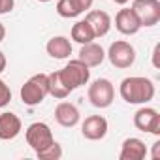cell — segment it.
I'll use <instances>...</instances> for the list:
<instances>
[{
  "mask_svg": "<svg viewBox=\"0 0 160 160\" xmlns=\"http://www.w3.org/2000/svg\"><path fill=\"white\" fill-rule=\"evenodd\" d=\"M119 94L121 98L126 102V104H132V106H143V104H149L154 94H156V89H154V83L151 81L149 77H143V75H130V77H124L121 85H119Z\"/></svg>",
  "mask_w": 160,
  "mask_h": 160,
  "instance_id": "cell-1",
  "label": "cell"
},
{
  "mask_svg": "<svg viewBox=\"0 0 160 160\" xmlns=\"http://www.w3.org/2000/svg\"><path fill=\"white\" fill-rule=\"evenodd\" d=\"M19 96L25 106H40L49 96V85H47V73H34L23 83Z\"/></svg>",
  "mask_w": 160,
  "mask_h": 160,
  "instance_id": "cell-2",
  "label": "cell"
},
{
  "mask_svg": "<svg viewBox=\"0 0 160 160\" xmlns=\"http://www.w3.org/2000/svg\"><path fill=\"white\" fill-rule=\"evenodd\" d=\"M58 75L62 79V83L66 85V89L72 92L79 87H83L91 81V68L79 58L70 60L62 70H58Z\"/></svg>",
  "mask_w": 160,
  "mask_h": 160,
  "instance_id": "cell-3",
  "label": "cell"
},
{
  "mask_svg": "<svg viewBox=\"0 0 160 160\" xmlns=\"http://www.w3.org/2000/svg\"><path fill=\"white\" fill-rule=\"evenodd\" d=\"M87 96H89V102L98 108V109H106L113 104L115 100V87L109 79L106 77H100V79H94V81L89 85V91H87Z\"/></svg>",
  "mask_w": 160,
  "mask_h": 160,
  "instance_id": "cell-4",
  "label": "cell"
},
{
  "mask_svg": "<svg viewBox=\"0 0 160 160\" xmlns=\"http://www.w3.org/2000/svg\"><path fill=\"white\" fill-rule=\"evenodd\" d=\"M106 57L109 58V62H111L115 68L126 70V68H130V66L136 62V49H134V45H132L130 42H126V40H117V42H113V43L109 45Z\"/></svg>",
  "mask_w": 160,
  "mask_h": 160,
  "instance_id": "cell-5",
  "label": "cell"
},
{
  "mask_svg": "<svg viewBox=\"0 0 160 160\" xmlns=\"http://www.w3.org/2000/svg\"><path fill=\"white\" fill-rule=\"evenodd\" d=\"M25 138H27V143L30 145V149H32L34 152H40V151L47 149V147L55 141L51 126H49L47 122H42V121L32 122V124L25 130Z\"/></svg>",
  "mask_w": 160,
  "mask_h": 160,
  "instance_id": "cell-6",
  "label": "cell"
},
{
  "mask_svg": "<svg viewBox=\"0 0 160 160\" xmlns=\"http://www.w3.org/2000/svg\"><path fill=\"white\" fill-rule=\"evenodd\" d=\"M139 19V25L149 28L160 21V0H134L130 6Z\"/></svg>",
  "mask_w": 160,
  "mask_h": 160,
  "instance_id": "cell-7",
  "label": "cell"
},
{
  "mask_svg": "<svg viewBox=\"0 0 160 160\" xmlns=\"http://www.w3.org/2000/svg\"><path fill=\"white\" fill-rule=\"evenodd\" d=\"M134 126L141 132L158 136L160 134V115L154 108H149L143 104V108H139L134 113Z\"/></svg>",
  "mask_w": 160,
  "mask_h": 160,
  "instance_id": "cell-8",
  "label": "cell"
},
{
  "mask_svg": "<svg viewBox=\"0 0 160 160\" xmlns=\"http://www.w3.org/2000/svg\"><path fill=\"white\" fill-rule=\"evenodd\" d=\"M108 130H109V124H108V119L102 117V115H89L83 124H81V134L85 139H91V141H100L108 136Z\"/></svg>",
  "mask_w": 160,
  "mask_h": 160,
  "instance_id": "cell-9",
  "label": "cell"
},
{
  "mask_svg": "<svg viewBox=\"0 0 160 160\" xmlns=\"http://www.w3.org/2000/svg\"><path fill=\"white\" fill-rule=\"evenodd\" d=\"M115 28L124 34V36H134L141 30V25H139V19L136 17L134 10L132 8H122L117 12L115 15Z\"/></svg>",
  "mask_w": 160,
  "mask_h": 160,
  "instance_id": "cell-10",
  "label": "cell"
},
{
  "mask_svg": "<svg viewBox=\"0 0 160 160\" xmlns=\"http://www.w3.org/2000/svg\"><path fill=\"white\" fill-rule=\"evenodd\" d=\"M21 130H23V122L15 113L12 111L0 113V139L2 141L15 139L21 134Z\"/></svg>",
  "mask_w": 160,
  "mask_h": 160,
  "instance_id": "cell-11",
  "label": "cell"
},
{
  "mask_svg": "<svg viewBox=\"0 0 160 160\" xmlns=\"http://www.w3.org/2000/svg\"><path fill=\"white\" fill-rule=\"evenodd\" d=\"M55 121L64 126V128H73L79 121H81V113H79L77 106L72 102H60L55 108Z\"/></svg>",
  "mask_w": 160,
  "mask_h": 160,
  "instance_id": "cell-12",
  "label": "cell"
},
{
  "mask_svg": "<svg viewBox=\"0 0 160 160\" xmlns=\"http://www.w3.org/2000/svg\"><path fill=\"white\" fill-rule=\"evenodd\" d=\"M85 19L91 25V28H92V32H94L96 38H104L111 30V17L104 10H89L87 15H85Z\"/></svg>",
  "mask_w": 160,
  "mask_h": 160,
  "instance_id": "cell-13",
  "label": "cell"
},
{
  "mask_svg": "<svg viewBox=\"0 0 160 160\" xmlns=\"http://www.w3.org/2000/svg\"><path fill=\"white\" fill-rule=\"evenodd\" d=\"M147 156V145L139 138H126L121 145V160H143Z\"/></svg>",
  "mask_w": 160,
  "mask_h": 160,
  "instance_id": "cell-14",
  "label": "cell"
},
{
  "mask_svg": "<svg viewBox=\"0 0 160 160\" xmlns=\"http://www.w3.org/2000/svg\"><path fill=\"white\" fill-rule=\"evenodd\" d=\"M79 60H83L89 68H96L100 66L104 60H106V51L100 43H94V42H89V43H83L81 49H79Z\"/></svg>",
  "mask_w": 160,
  "mask_h": 160,
  "instance_id": "cell-15",
  "label": "cell"
},
{
  "mask_svg": "<svg viewBox=\"0 0 160 160\" xmlns=\"http://www.w3.org/2000/svg\"><path fill=\"white\" fill-rule=\"evenodd\" d=\"M45 51L51 58H57V60H64L72 55V42L66 38V36H53L47 45H45Z\"/></svg>",
  "mask_w": 160,
  "mask_h": 160,
  "instance_id": "cell-16",
  "label": "cell"
},
{
  "mask_svg": "<svg viewBox=\"0 0 160 160\" xmlns=\"http://www.w3.org/2000/svg\"><path fill=\"white\" fill-rule=\"evenodd\" d=\"M72 40L77 42L79 45H83V43H89V42H94L96 36L91 28V25L87 23V19H81V21H77L73 27H72V32H70Z\"/></svg>",
  "mask_w": 160,
  "mask_h": 160,
  "instance_id": "cell-17",
  "label": "cell"
},
{
  "mask_svg": "<svg viewBox=\"0 0 160 160\" xmlns=\"http://www.w3.org/2000/svg\"><path fill=\"white\" fill-rule=\"evenodd\" d=\"M47 85H49V94L53 98H57V100H64L70 94V91L66 89V85L62 83V79L58 75V70L47 73Z\"/></svg>",
  "mask_w": 160,
  "mask_h": 160,
  "instance_id": "cell-18",
  "label": "cell"
},
{
  "mask_svg": "<svg viewBox=\"0 0 160 160\" xmlns=\"http://www.w3.org/2000/svg\"><path fill=\"white\" fill-rule=\"evenodd\" d=\"M55 10L62 19H75V17L81 15V12H79V8L75 6L73 0H58Z\"/></svg>",
  "mask_w": 160,
  "mask_h": 160,
  "instance_id": "cell-19",
  "label": "cell"
},
{
  "mask_svg": "<svg viewBox=\"0 0 160 160\" xmlns=\"http://www.w3.org/2000/svg\"><path fill=\"white\" fill-rule=\"evenodd\" d=\"M36 156H38L40 160H60V158H62V145L57 143V141H53L47 149L36 152Z\"/></svg>",
  "mask_w": 160,
  "mask_h": 160,
  "instance_id": "cell-20",
  "label": "cell"
},
{
  "mask_svg": "<svg viewBox=\"0 0 160 160\" xmlns=\"http://www.w3.org/2000/svg\"><path fill=\"white\" fill-rule=\"evenodd\" d=\"M10 102H12V89L4 79H0V108H6Z\"/></svg>",
  "mask_w": 160,
  "mask_h": 160,
  "instance_id": "cell-21",
  "label": "cell"
},
{
  "mask_svg": "<svg viewBox=\"0 0 160 160\" xmlns=\"http://www.w3.org/2000/svg\"><path fill=\"white\" fill-rule=\"evenodd\" d=\"M13 8H15V0H0V15L13 12Z\"/></svg>",
  "mask_w": 160,
  "mask_h": 160,
  "instance_id": "cell-22",
  "label": "cell"
},
{
  "mask_svg": "<svg viewBox=\"0 0 160 160\" xmlns=\"http://www.w3.org/2000/svg\"><path fill=\"white\" fill-rule=\"evenodd\" d=\"M73 2H75V6L79 8V12H81V13H85V12H89V10L92 8L94 0H73Z\"/></svg>",
  "mask_w": 160,
  "mask_h": 160,
  "instance_id": "cell-23",
  "label": "cell"
},
{
  "mask_svg": "<svg viewBox=\"0 0 160 160\" xmlns=\"http://www.w3.org/2000/svg\"><path fill=\"white\" fill-rule=\"evenodd\" d=\"M158 53H160V43H156V45H154V51H152V66H154V68H160Z\"/></svg>",
  "mask_w": 160,
  "mask_h": 160,
  "instance_id": "cell-24",
  "label": "cell"
},
{
  "mask_svg": "<svg viewBox=\"0 0 160 160\" xmlns=\"http://www.w3.org/2000/svg\"><path fill=\"white\" fill-rule=\"evenodd\" d=\"M158 156H160V141H156V143L152 145V154H151V158H152V160H158Z\"/></svg>",
  "mask_w": 160,
  "mask_h": 160,
  "instance_id": "cell-25",
  "label": "cell"
},
{
  "mask_svg": "<svg viewBox=\"0 0 160 160\" xmlns=\"http://www.w3.org/2000/svg\"><path fill=\"white\" fill-rule=\"evenodd\" d=\"M6 64H8V60H6V55L0 51V73H2L4 70H6Z\"/></svg>",
  "mask_w": 160,
  "mask_h": 160,
  "instance_id": "cell-26",
  "label": "cell"
},
{
  "mask_svg": "<svg viewBox=\"0 0 160 160\" xmlns=\"http://www.w3.org/2000/svg\"><path fill=\"white\" fill-rule=\"evenodd\" d=\"M4 38H6V27H4V23H0V43L4 42Z\"/></svg>",
  "mask_w": 160,
  "mask_h": 160,
  "instance_id": "cell-27",
  "label": "cell"
},
{
  "mask_svg": "<svg viewBox=\"0 0 160 160\" xmlns=\"http://www.w3.org/2000/svg\"><path fill=\"white\" fill-rule=\"evenodd\" d=\"M111 2H115V4H119V6H124V4L130 2V0H111Z\"/></svg>",
  "mask_w": 160,
  "mask_h": 160,
  "instance_id": "cell-28",
  "label": "cell"
},
{
  "mask_svg": "<svg viewBox=\"0 0 160 160\" xmlns=\"http://www.w3.org/2000/svg\"><path fill=\"white\" fill-rule=\"evenodd\" d=\"M38 2H51V0H38Z\"/></svg>",
  "mask_w": 160,
  "mask_h": 160,
  "instance_id": "cell-29",
  "label": "cell"
}]
</instances>
